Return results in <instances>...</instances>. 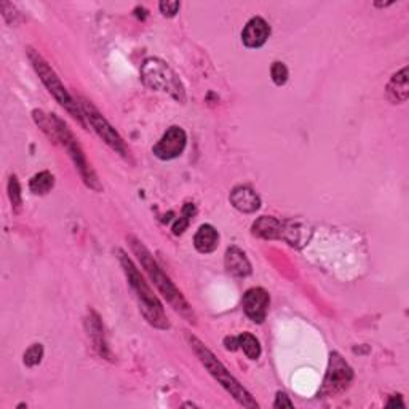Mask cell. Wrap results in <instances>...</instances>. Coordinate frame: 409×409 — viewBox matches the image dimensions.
Listing matches in <instances>:
<instances>
[{
    "mask_svg": "<svg viewBox=\"0 0 409 409\" xmlns=\"http://www.w3.org/2000/svg\"><path fill=\"white\" fill-rule=\"evenodd\" d=\"M270 26L261 16L251 18L242 32V42L248 48H261L269 41Z\"/></svg>",
    "mask_w": 409,
    "mask_h": 409,
    "instance_id": "cell-12",
    "label": "cell"
},
{
    "mask_svg": "<svg viewBox=\"0 0 409 409\" xmlns=\"http://www.w3.org/2000/svg\"><path fill=\"white\" fill-rule=\"evenodd\" d=\"M179 6H181L179 2H160L159 9H160L161 15H164V16L173 18V16H176Z\"/></svg>",
    "mask_w": 409,
    "mask_h": 409,
    "instance_id": "cell-24",
    "label": "cell"
},
{
    "mask_svg": "<svg viewBox=\"0 0 409 409\" xmlns=\"http://www.w3.org/2000/svg\"><path fill=\"white\" fill-rule=\"evenodd\" d=\"M189 342L193 349V352L198 356V360L202 361V365L208 369L214 379H216L221 387L225 388L233 398H235L240 405L245 408H257V401L253 398V395L246 391V388L240 384V382L233 378L229 369H227L223 363H221L210 349L203 346V342H200L197 337L191 336Z\"/></svg>",
    "mask_w": 409,
    "mask_h": 409,
    "instance_id": "cell-4",
    "label": "cell"
},
{
    "mask_svg": "<svg viewBox=\"0 0 409 409\" xmlns=\"http://www.w3.org/2000/svg\"><path fill=\"white\" fill-rule=\"evenodd\" d=\"M9 197L13 206V211L19 213L23 205V197H21V186H19V181L16 176H10L9 181Z\"/></svg>",
    "mask_w": 409,
    "mask_h": 409,
    "instance_id": "cell-21",
    "label": "cell"
},
{
    "mask_svg": "<svg viewBox=\"0 0 409 409\" xmlns=\"http://www.w3.org/2000/svg\"><path fill=\"white\" fill-rule=\"evenodd\" d=\"M293 227L282 223L274 216H261L253 224V235L264 240H287L290 243V233H294Z\"/></svg>",
    "mask_w": 409,
    "mask_h": 409,
    "instance_id": "cell-11",
    "label": "cell"
},
{
    "mask_svg": "<svg viewBox=\"0 0 409 409\" xmlns=\"http://www.w3.org/2000/svg\"><path fill=\"white\" fill-rule=\"evenodd\" d=\"M293 401L290 400V397L287 393H282V392H278L277 393V398H275V403H274V408H293Z\"/></svg>",
    "mask_w": 409,
    "mask_h": 409,
    "instance_id": "cell-25",
    "label": "cell"
},
{
    "mask_svg": "<svg viewBox=\"0 0 409 409\" xmlns=\"http://www.w3.org/2000/svg\"><path fill=\"white\" fill-rule=\"evenodd\" d=\"M87 328H88V336L90 339L93 341V346L95 349L98 350V354L101 356H110L109 354V349H107V344L104 341V328H102V323L100 320V317L96 312H90V315L87 318Z\"/></svg>",
    "mask_w": 409,
    "mask_h": 409,
    "instance_id": "cell-17",
    "label": "cell"
},
{
    "mask_svg": "<svg viewBox=\"0 0 409 409\" xmlns=\"http://www.w3.org/2000/svg\"><path fill=\"white\" fill-rule=\"evenodd\" d=\"M352 379H354V371L352 368L347 365V361L344 360L339 354L336 352L331 354L329 366L326 376H324L320 395L334 397V395L346 391Z\"/></svg>",
    "mask_w": 409,
    "mask_h": 409,
    "instance_id": "cell-8",
    "label": "cell"
},
{
    "mask_svg": "<svg viewBox=\"0 0 409 409\" xmlns=\"http://www.w3.org/2000/svg\"><path fill=\"white\" fill-rule=\"evenodd\" d=\"M225 349L227 350H237L238 349V341H237V337H225Z\"/></svg>",
    "mask_w": 409,
    "mask_h": 409,
    "instance_id": "cell-26",
    "label": "cell"
},
{
    "mask_svg": "<svg viewBox=\"0 0 409 409\" xmlns=\"http://www.w3.org/2000/svg\"><path fill=\"white\" fill-rule=\"evenodd\" d=\"M55 186V176L50 171H41L32 176L29 181V189L36 196H47V193L53 189Z\"/></svg>",
    "mask_w": 409,
    "mask_h": 409,
    "instance_id": "cell-18",
    "label": "cell"
},
{
    "mask_svg": "<svg viewBox=\"0 0 409 409\" xmlns=\"http://www.w3.org/2000/svg\"><path fill=\"white\" fill-rule=\"evenodd\" d=\"M387 96L393 104H403L409 96V82H408V68H403L400 73L393 74L387 85Z\"/></svg>",
    "mask_w": 409,
    "mask_h": 409,
    "instance_id": "cell-15",
    "label": "cell"
},
{
    "mask_svg": "<svg viewBox=\"0 0 409 409\" xmlns=\"http://www.w3.org/2000/svg\"><path fill=\"white\" fill-rule=\"evenodd\" d=\"M187 144V134L181 127H170L161 139L152 147V152L160 160L178 159L184 152Z\"/></svg>",
    "mask_w": 409,
    "mask_h": 409,
    "instance_id": "cell-9",
    "label": "cell"
},
{
    "mask_svg": "<svg viewBox=\"0 0 409 409\" xmlns=\"http://www.w3.org/2000/svg\"><path fill=\"white\" fill-rule=\"evenodd\" d=\"M219 245V233L211 224H203L193 237V246L202 255H210Z\"/></svg>",
    "mask_w": 409,
    "mask_h": 409,
    "instance_id": "cell-16",
    "label": "cell"
},
{
    "mask_svg": "<svg viewBox=\"0 0 409 409\" xmlns=\"http://www.w3.org/2000/svg\"><path fill=\"white\" fill-rule=\"evenodd\" d=\"M387 406H391V408H392V406H401V408H403L405 403H403V400H401L400 395H397V398H392V400L387 403Z\"/></svg>",
    "mask_w": 409,
    "mask_h": 409,
    "instance_id": "cell-27",
    "label": "cell"
},
{
    "mask_svg": "<svg viewBox=\"0 0 409 409\" xmlns=\"http://www.w3.org/2000/svg\"><path fill=\"white\" fill-rule=\"evenodd\" d=\"M243 310L246 317L255 323H264L267 318L270 296L264 288H251L243 294Z\"/></svg>",
    "mask_w": 409,
    "mask_h": 409,
    "instance_id": "cell-10",
    "label": "cell"
},
{
    "mask_svg": "<svg viewBox=\"0 0 409 409\" xmlns=\"http://www.w3.org/2000/svg\"><path fill=\"white\" fill-rule=\"evenodd\" d=\"M230 203L242 213H256L261 206V198L248 186H237L230 192Z\"/></svg>",
    "mask_w": 409,
    "mask_h": 409,
    "instance_id": "cell-13",
    "label": "cell"
},
{
    "mask_svg": "<svg viewBox=\"0 0 409 409\" xmlns=\"http://www.w3.org/2000/svg\"><path fill=\"white\" fill-rule=\"evenodd\" d=\"M224 264H225L227 272H229V274L233 277L243 278L251 274V262L248 261V257H246L245 253L240 248H237V246H230V248H227Z\"/></svg>",
    "mask_w": 409,
    "mask_h": 409,
    "instance_id": "cell-14",
    "label": "cell"
},
{
    "mask_svg": "<svg viewBox=\"0 0 409 409\" xmlns=\"http://www.w3.org/2000/svg\"><path fill=\"white\" fill-rule=\"evenodd\" d=\"M238 347L243 350V354L248 356L250 360H257L261 356V344L255 336L250 333H243L237 337Z\"/></svg>",
    "mask_w": 409,
    "mask_h": 409,
    "instance_id": "cell-19",
    "label": "cell"
},
{
    "mask_svg": "<svg viewBox=\"0 0 409 409\" xmlns=\"http://www.w3.org/2000/svg\"><path fill=\"white\" fill-rule=\"evenodd\" d=\"M28 56L32 63V68L36 69V73L38 75V79L42 80V83L47 87L48 92L53 95V98L61 104V106L68 110L69 115L79 122V125L82 128H87L85 117L82 114V109L79 106L77 100H74L70 93L66 90V87L63 85V82L60 80V77L55 73L53 69L50 68V64L43 60L42 55H38L36 50L28 48Z\"/></svg>",
    "mask_w": 409,
    "mask_h": 409,
    "instance_id": "cell-5",
    "label": "cell"
},
{
    "mask_svg": "<svg viewBox=\"0 0 409 409\" xmlns=\"http://www.w3.org/2000/svg\"><path fill=\"white\" fill-rule=\"evenodd\" d=\"M270 75H272V80H274L275 85L282 87V85H285V83L288 82V77H290L288 68L285 66L283 63L275 61L274 64H272V68H270Z\"/></svg>",
    "mask_w": 409,
    "mask_h": 409,
    "instance_id": "cell-23",
    "label": "cell"
},
{
    "mask_svg": "<svg viewBox=\"0 0 409 409\" xmlns=\"http://www.w3.org/2000/svg\"><path fill=\"white\" fill-rule=\"evenodd\" d=\"M32 115H34V120L38 125V128H41L51 141L56 142V144H61L64 149H66L70 160L74 161L75 168L79 170L83 183H85L90 189H93L96 192L102 191V186L100 184V179L98 176H96V173L93 171V168L90 166L88 160L85 157V152H83L79 141L75 139V136L68 128L66 123H64L60 117H56L55 114L50 115V114L42 112V110H34Z\"/></svg>",
    "mask_w": 409,
    "mask_h": 409,
    "instance_id": "cell-1",
    "label": "cell"
},
{
    "mask_svg": "<svg viewBox=\"0 0 409 409\" xmlns=\"http://www.w3.org/2000/svg\"><path fill=\"white\" fill-rule=\"evenodd\" d=\"M141 80L155 92H164L176 100L186 102V90L176 73L159 58H149L141 66Z\"/></svg>",
    "mask_w": 409,
    "mask_h": 409,
    "instance_id": "cell-6",
    "label": "cell"
},
{
    "mask_svg": "<svg viewBox=\"0 0 409 409\" xmlns=\"http://www.w3.org/2000/svg\"><path fill=\"white\" fill-rule=\"evenodd\" d=\"M115 253H117V257H119L123 272H125L128 285L134 291L136 299H138L139 302V309L146 320L151 323L152 326L159 328V329L170 328V322H168L164 306H161L159 297L152 293V290L149 288L147 282L142 278L134 262L127 256L125 251L117 250Z\"/></svg>",
    "mask_w": 409,
    "mask_h": 409,
    "instance_id": "cell-3",
    "label": "cell"
},
{
    "mask_svg": "<svg viewBox=\"0 0 409 409\" xmlns=\"http://www.w3.org/2000/svg\"><path fill=\"white\" fill-rule=\"evenodd\" d=\"M197 214V208L193 203H186L183 206V213H181V218L176 219V223L173 225V233L174 235H181V233H184V230L189 227L191 221L193 219V216Z\"/></svg>",
    "mask_w": 409,
    "mask_h": 409,
    "instance_id": "cell-20",
    "label": "cell"
},
{
    "mask_svg": "<svg viewBox=\"0 0 409 409\" xmlns=\"http://www.w3.org/2000/svg\"><path fill=\"white\" fill-rule=\"evenodd\" d=\"M79 106L82 109L83 117H85L90 125L93 127L96 134H98L100 138L112 149V151L120 154L122 157H128V147L125 144V141L122 139V136L117 133L115 128L106 120V117H104L100 110L87 100H80Z\"/></svg>",
    "mask_w": 409,
    "mask_h": 409,
    "instance_id": "cell-7",
    "label": "cell"
},
{
    "mask_svg": "<svg viewBox=\"0 0 409 409\" xmlns=\"http://www.w3.org/2000/svg\"><path fill=\"white\" fill-rule=\"evenodd\" d=\"M43 358V347L42 344H32V346L26 350L24 354V365L26 366H37Z\"/></svg>",
    "mask_w": 409,
    "mask_h": 409,
    "instance_id": "cell-22",
    "label": "cell"
},
{
    "mask_svg": "<svg viewBox=\"0 0 409 409\" xmlns=\"http://www.w3.org/2000/svg\"><path fill=\"white\" fill-rule=\"evenodd\" d=\"M129 245H132L134 255L138 256L141 265L144 267L146 274L151 277V280L160 291V294L164 296L168 304H170L178 314L183 315L187 322L196 323V315H193V310L189 306V302H187L186 297L181 294V291L174 287V283L166 277L165 272L161 270V267L157 264V261H155L151 253H149L146 246L142 245L139 240H136L133 237H129Z\"/></svg>",
    "mask_w": 409,
    "mask_h": 409,
    "instance_id": "cell-2",
    "label": "cell"
}]
</instances>
